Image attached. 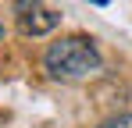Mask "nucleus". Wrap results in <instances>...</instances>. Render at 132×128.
Wrapping results in <instances>:
<instances>
[{"mask_svg": "<svg viewBox=\"0 0 132 128\" xmlns=\"http://www.w3.org/2000/svg\"><path fill=\"white\" fill-rule=\"evenodd\" d=\"M100 128H132V114H118V117H111V121H104Z\"/></svg>", "mask_w": 132, "mask_h": 128, "instance_id": "nucleus-3", "label": "nucleus"}, {"mask_svg": "<svg viewBox=\"0 0 132 128\" xmlns=\"http://www.w3.org/2000/svg\"><path fill=\"white\" fill-rule=\"evenodd\" d=\"M0 43H4V25H0Z\"/></svg>", "mask_w": 132, "mask_h": 128, "instance_id": "nucleus-5", "label": "nucleus"}, {"mask_svg": "<svg viewBox=\"0 0 132 128\" xmlns=\"http://www.w3.org/2000/svg\"><path fill=\"white\" fill-rule=\"evenodd\" d=\"M43 64L50 71V78H57V82H86L104 71L100 50L89 36H61L57 43L46 46Z\"/></svg>", "mask_w": 132, "mask_h": 128, "instance_id": "nucleus-1", "label": "nucleus"}, {"mask_svg": "<svg viewBox=\"0 0 132 128\" xmlns=\"http://www.w3.org/2000/svg\"><path fill=\"white\" fill-rule=\"evenodd\" d=\"M93 4H100V7H104V4H107V0H93Z\"/></svg>", "mask_w": 132, "mask_h": 128, "instance_id": "nucleus-4", "label": "nucleus"}, {"mask_svg": "<svg viewBox=\"0 0 132 128\" xmlns=\"http://www.w3.org/2000/svg\"><path fill=\"white\" fill-rule=\"evenodd\" d=\"M14 14H18V29L25 36H46L57 25V14L50 7H43V0H18Z\"/></svg>", "mask_w": 132, "mask_h": 128, "instance_id": "nucleus-2", "label": "nucleus"}]
</instances>
